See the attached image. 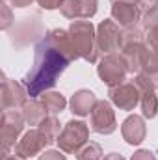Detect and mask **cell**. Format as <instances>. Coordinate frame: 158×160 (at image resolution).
<instances>
[{"label": "cell", "instance_id": "3957f363", "mask_svg": "<svg viewBox=\"0 0 158 160\" xmlns=\"http://www.w3.org/2000/svg\"><path fill=\"white\" fill-rule=\"evenodd\" d=\"M67 32L80 58L89 63H95L101 52L97 47V30L91 24V21H73Z\"/></svg>", "mask_w": 158, "mask_h": 160}, {"label": "cell", "instance_id": "603a6c76", "mask_svg": "<svg viewBox=\"0 0 158 160\" xmlns=\"http://www.w3.org/2000/svg\"><path fill=\"white\" fill-rule=\"evenodd\" d=\"M15 24V19H13V13H11V8L2 2L0 4V28L4 32H9V28Z\"/></svg>", "mask_w": 158, "mask_h": 160}, {"label": "cell", "instance_id": "2e32d148", "mask_svg": "<svg viewBox=\"0 0 158 160\" xmlns=\"http://www.w3.org/2000/svg\"><path fill=\"white\" fill-rule=\"evenodd\" d=\"M121 134H123V140L128 145H140L147 136V127H145L143 118L136 116V114L128 116L121 125Z\"/></svg>", "mask_w": 158, "mask_h": 160}, {"label": "cell", "instance_id": "ba28073f", "mask_svg": "<svg viewBox=\"0 0 158 160\" xmlns=\"http://www.w3.org/2000/svg\"><path fill=\"white\" fill-rule=\"evenodd\" d=\"M123 45V30L114 19H106L97 26V47L99 52L110 54L119 52Z\"/></svg>", "mask_w": 158, "mask_h": 160}, {"label": "cell", "instance_id": "9c48e42d", "mask_svg": "<svg viewBox=\"0 0 158 160\" xmlns=\"http://www.w3.org/2000/svg\"><path fill=\"white\" fill-rule=\"evenodd\" d=\"M89 128L97 134H112L117 128L116 114L112 110V104L108 101H97L89 114Z\"/></svg>", "mask_w": 158, "mask_h": 160}, {"label": "cell", "instance_id": "7c38bea8", "mask_svg": "<svg viewBox=\"0 0 158 160\" xmlns=\"http://www.w3.org/2000/svg\"><path fill=\"white\" fill-rule=\"evenodd\" d=\"M140 88V93H141V99H140V104H141V114L143 118L147 119H155L158 116V97H156V84L153 80H149L145 75H136L134 80Z\"/></svg>", "mask_w": 158, "mask_h": 160}, {"label": "cell", "instance_id": "f1b7e54d", "mask_svg": "<svg viewBox=\"0 0 158 160\" xmlns=\"http://www.w3.org/2000/svg\"><path fill=\"white\" fill-rule=\"evenodd\" d=\"M138 4H140V9H141L143 13L153 11V9L158 8V0H138Z\"/></svg>", "mask_w": 158, "mask_h": 160}, {"label": "cell", "instance_id": "5b68a950", "mask_svg": "<svg viewBox=\"0 0 158 160\" xmlns=\"http://www.w3.org/2000/svg\"><path fill=\"white\" fill-rule=\"evenodd\" d=\"M87 138H89V127L84 121L71 119L63 125L56 143H58L60 151H63L67 155H77L87 143Z\"/></svg>", "mask_w": 158, "mask_h": 160}, {"label": "cell", "instance_id": "ac0fdd59", "mask_svg": "<svg viewBox=\"0 0 158 160\" xmlns=\"http://www.w3.org/2000/svg\"><path fill=\"white\" fill-rule=\"evenodd\" d=\"M95 104H97V97H95V93H93L91 89H78V91L71 97V101H69L71 112H73L75 116H80V118L89 116Z\"/></svg>", "mask_w": 158, "mask_h": 160}, {"label": "cell", "instance_id": "f546056e", "mask_svg": "<svg viewBox=\"0 0 158 160\" xmlns=\"http://www.w3.org/2000/svg\"><path fill=\"white\" fill-rule=\"evenodd\" d=\"M15 8H26V6H30L34 0H9Z\"/></svg>", "mask_w": 158, "mask_h": 160}, {"label": "cell", "instance_id": "52a82bcc", "mask_svg": "<svg viewBox=\"0 0 158 160\" xmlns=\"http://www.w3.org/2000/svg\"><path fill=\"white\" fill-rule=\"evenodd\" d=\"M22 110H4L2 112V157H7L9 147L17 145L19 136L24 130Z\"/></svg>", "mask_w": 158, "mask_h": 160}, {"label": "cell", "instance_id": "e0dca14e", "mask_svg": "<svg viewBox=\"0 0 158 160\" xmlns=\"http://www.w3.org/2000/svg\"><path fill=\"white\" fill-rule=\"evenodd\" d=\"M45 38L48 39V43L54 47V48H58L60 52H63L71 62H75V60H78V52H77V48H75V45H73V39H71V36H69V32H65V30H62V28H54V30H48L47 34H45Z\"/></svg>", "mask_w": 158, "mask_h": 160}, {"label": "cell", "instance_id": "4316f807", "mask_svg": "<svg viewBox=\"0 0 158 160\" xmlns=\"http://www.w3.org/2000/svg\"><path fill=\"white\" fill-rule=\"evenodd\" d=\"M37 4H39L43 9H47V11H52V9H58V8H62L63 0H37Z\"/></svg>", "mask_w": 158, "mask_h": 160}, {"label": "cell", "instance_id": "d6986e66", "mask_svg": "<svg viewBox=\"0 0 158 160\" xmlns=\"http://www.w3.org/2000/svg\"><path fill=\"white\" fill-rule=\"evenodd\" d=\"M41 104L45 106V110H47L48 116H58V114H62V112L65 110L67 101H65V97H63L62 93H58V91H45V93L41 95Z\"/></svg>", "mask_w": 158, "mask_h": 160}, {"label": "cell", "instance_id": "cb8c5ba5", "mask_svg": "<svg viewBox=\"0 0 158 160\" xmlns=\"http://www.w3.org/2000/svg\"><path fill=\"white\" fill-rule=\"evenodd\" d=\"M141 28H143V32H147V34L158 28V8L153 9V11L143 13V17H141Z\"/></svg>", "mask_w": 158, "mask_h": 160}, {"label": "cell", "instance_id": "d4e9b609", "mask_svg": "<svg viewBox=\"0 0 158 160\" xmlns=\"http://www.w3.org/2000/svg\"><path fill=\"white\" fill-rule=\"evenodd\" d=\"M145 39H147V45H149L151 56L156 60V63H158V28L153 30V32H149V36H147Z\"/></svg>", "mask_w": 158, "mask_h": 160}, {"label": "cell", "instance_id": "83f0119b", "mask_svg": "<svg viewBox=\"0 0 158 160\" xmlns=\"http://www.w3.org/2000/svg\"><path fill=\"white\" fill-rule=\"evenodd\" d=\"M132 160H156V157H155V153L149 151V149H140V151H136V153L132 155Z\"/></svg>", "mask_w": 158, "mask_h": 160}, {"label": "cell", "instance_id": "4fadbf2b", "mask_svg": "<svg viewBox=\"0 0 158 160\" xmlns=\"http://www.w3.org/2000/svg\"><path fill=\"white\" fill-rule=\"evenodd\" d=\"M48 140L45 138V134L39 128H30L28 132L22 134V138L17 142L15 145V155L22 157V158H32L36 155H41L45 147H48Z\"/></svg>", "mask_w": 158, "mask_h": 160}, {"label": "cell", "instance_id": "6da1fadb", "mask_svg": "<svg viewBox=\"0 0 158 160\" xmlns=\"http://www.w3.org/2000/svg\"><path fill=\"white\" fill-rule=\"evenodd\" d=\"M71 60L60 52L58 48H54L48 39L43 36L34 48V65L32 69L22 77L21 84L26 88L30 97H37L43 95L45 91H48L50 88L56 86L58 78L63 75V71L69 67Z\"/></svg>", "mask_w": 158, "mask_h": 160}, {"label": "cell", "instance_id": "5bb4252c", "mask_svg": "<svg viewBox=\"0 0 158 160\" xmlns=\"http://www.w3.org/2000/svg\"><path fill=\"white\" fill-rule=\"evenodd\" d=\"M28 91L22 84L2 77V110H19L28 101Z\"/></svg>", "mask_w": 158, "mask_h": 160}, {"label": "cell", "instance_id": "8fae6325", "mask_svg": "<svg viewBox=\"0 0 158 160\" xmlns=\"http://www.w3.org/2000/svg\"><path fill=\"white\" fill-rule=\"evenodd\" d=\"M108 95H110V101L119 110H126V112L134 110L141 99V93H140V88L136 82H121L108 89Z\"/></svg>", "mask_w": 158, "mask_h": 160}, {"label": "cell", "instance_id": "7402d4cb", "mask_svg": "<svg viewBox=\"0 0 158 160\" xmlns=\"http://www.w3.org/2000/svg\"><path fill=\"white\" fill-rule=\"evenodd\" d=\"M101 158H102V147L97 142H87L77 153V160H101Z\"/></svg>", "mask_w": 158, "mask_h": 160}, {"label": "cell", "instance_id": "4dcf8cb0", "mask_svg": "<svg viewBox=\"0 0 158 160\" xmlns=\"http://www.w3.org/2000/svg\"><path fill=\"white\" fill-rule=\"evenodd\" d=\"M102 160H125V157H121L117 153H110V155H106Z\"/></svg>", "mask_w": 158, "mask_h": 160}, {"label": "cell", "instance_id": "7a4b0ae2", "mask_svg": "<svg viewBox=\"0 0 158 160\" xmlns=\"http://www.w3.org/2000/svg\"><path fill=\"white\" fill-rule=\"evenodd\" d=\"M121 56L126 62L128 73H136V75L149 62V45H147V39L143 38V32L138 26L123 30Z\"/></svg>", "mask_w": 158, "mask_h": 160}, {"label": "cell", "instance_id": "1f68e13d", "mask_svg": "<svg viewBox=\"0 0 158 160\" xmlns=\"http://www.w3.org/2000/svg\"><path fill=\"white\" fill-rule=\"evenodd\" d=\"M2 160H26V158H22L19 155H7V157H2Z\"/></svg>", "mask_w": 158, "mask_h": 160}, {"label": "cell", "instance_id": "8992f818", "mask_svg": "<svg viewBox=\"0 0 158 160\" xmlns=\"http://www.w3.org/2000/svg\"><path fill=\"white\" fill-rule=\"evenodd\" d=\"M126 73H128V67H126V62L121 56V52L104 54L102 60H101V63L97 65L99 78L102 80L106 86H110V88H114V86H117L121 82H125Z\"/></svg>", "mask_w": 158, "mask_h": 160}, {"label": "cell", "instance_id": "9a60e30c", "mask_svg": "<svg viewBox=\"0 0 158 160\" xmlns=\"http://www.w3.org/2000/svg\"><path fill=\"white\" fill-rule=\"evenodd\" d=\"M97 0H63L60 11L63 17L78 21V19H91L97 13Z\"/></svg>", "mask_w": 158, "mask_h": 160}, {"label": "cell", "instance_id": "30bf717a", "mask_svg": "<svg viewBox=\"0 0 158 160\" xmlns=\"http://www.w3.org/2000/svg\"><path fill=\"white\" fill-rule=\"evenodd\" d=\"M112 4V19L123 30L136 28L141 21V9L138 0H110Z\"/></svg>", "mask_w": 158, "mask_h": 160}, {"label": "cell", "instance_id": "44dd1931", "mask_svg": "<svg viewBox=\"0 0 158 160\" xmlns=\"http://www.w3.org/2000/svg\"><path fill=\"white\" fill-rule=\"evenodd\" d=\"M37 128L45 134V138L48 140L50 145H52L54 142H58V136H60V132H62V130H60V121L56 119V116H47V118L37 125Z\"/></svg>", "mask_w": 158, "mask_h": 160}, {"label": "cell", "instance_id": "277c9868", "mask_svg": "<svg viewBox=\"0 0 158 160\" xmlns=\"http://www.w3.org/2000/svg\"><path fill=\"white\" fill-rule=\"evenodd\" d=\"M41 34H43V22H41L39 13H32L28 17L19 19L9 28V41L17 50H21V48L28 47L30 43L37 41Z\"/></svg>", "mask_w": 158, "mask_h": 160}, {"label": "cell", "instance_id": "ffe728a7", "mask_svg": "<svg viewBox=\"0 0 158 160\" xmlns=\"http://www.w3.org/2000/svg\"><path fill=\"white\" fill-rule=\"evenodd\" d=\"M22 116H24V121L28 125H39L41 121L45 119L48 114L45 110V106L41 104V101H28L24 106H22Z\"/></svg>", "mask_w": 158, "mask_h": 160}, {"label": "cell", "instance_id": "484cf974", "mask_svg": "<svg viewBox=\"0 0 158 160\" xmlns=\"http://www.w3.org/2000/svg\"><path fill=\"white\" fill-rule=\"evenodd\" d=\"M39 160H67V158H65L63 151H54V149H50V151L41 153Z\"/></svg>", "mask_w": 158, "mask_h": 160}]
</instances>
